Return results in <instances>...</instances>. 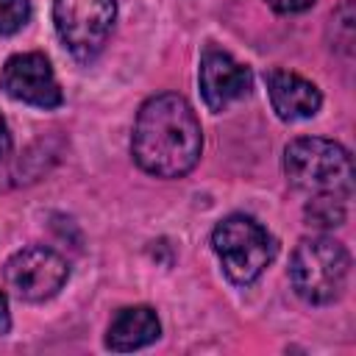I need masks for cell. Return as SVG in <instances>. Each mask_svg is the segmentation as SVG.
<instances>
[{
    "mask_svg": "<svg viewBox=\"0 0 356 356\" xmlns=\"http://www.w3.org/2000/svg\"><path fill=\"white\" fill-rule=\"evenodd\" d=\"M203 150V131L192 106L175 95L164 92L150 97L134 122L131 153L136 164L156 178L186 175Z\"/></svg>",
    "mask_w": 356,
    "mask_h": 356,
    "instance_id": "1",
    "label": "cell"
},
{
    "mask_svg": "<svg viewBox=\"0 0 356 356\" xmlns=\"http://www.w3.org/2000/svg\"><path fill=\"white\" fill-rule=\"evenodd\" d=\"M284 172L289 184L306 195H337L350 197L353 192V161L350 153L320 136H303L286 145Z\"/></svg>",
    "mask_w": 356,
    "mask_h": 356,
    "instance_id": "2",
    "label": "cell"
},
{
    "mask_svg": "<svg viewBox=\"0 0 356 356\" xmlns=\"http://www.w3.org/2000/svg\"><path fill=\"white\" fill-rule=\"evenodd\" d=\"M350 275L348 250L331 236H306L298 242L289 261V281L295 292L314 306L342 298Z\"/></svg>",
    "mask_w": 356,
    "mask_h": 356,
    "instance_id": "3",
    "label": "cell"
},
{
    "mask_svg": "<svg viewBox=\"0 0 356 356\" xmlns=\"http://www.w3.org/2000/svg\"><path fill=\"white\" fill-rule=\"evenodd\" d=\"M211 248L234 284H253L275 256V239L253 217L231 214L211 231Z\"/></svg>",
    "mask_w": 356,
    "mask_h": 356,
    "instance_id": "4",
    "label": "cell"
},
{
    "mask_svg": "<svg viewBox=\"0 0 356 356\" xmlns=\"http://www.w3.org/2000/svg\"><path fill=\"white\" fill-rule=\"evenodd\" d=\"M117 19V0H53V25L78 61H92Z\"/></svg>",
    "mask_w": 356,
    "mask_h": 356,
    "instance_id": "5",
    "label": "cell"
},
{
    "mask_svg": "<svg viewBox=\"0 0 356 356\" xmlns=\"http://www.w3.org/2000/svg\"><path fill=\"white\" fill-rule=\"evenodd\" d=\"M67 275H70L67 261L44 245L17 250L3 267L6 286L19 300H28V303H42L53 298L64 286Z\"/></svg>",
    "mask_w": 356,
    "mask_h": 356,
    "instance_id": "6",
    "label": "cell"
},
{
    "mask_svg": "<svg viewBox=\"0 0 356 356\" xmlns=\"http://www.w3.org/2000/svg\"><path fill=\"white\" fill-rule=\"evenodd\" d=\"M0 83L8 97L36 106V108H56L61 106V89L53 75L50 61L42 53H17L6 61Z\"/></svg>",
    "mask_w": 356,
    "mask_h": 356,
    "instance_id": "7",
    "label": "cell"
},
{
    "mask_svg": "<svg viewBox=\"0 0 356 356\" xmlns=\"http://www.w3.org/2000/svg\"><path fill=\"white\" fill-rule=\"evenodd\" d=\"M200 95L211 111H222L228 103L250 92V70L234 61L222 50H206L200 58Z\"/></svg>",
    "mask_w": 356,
    "mask_h": 356,
    "instance_id": "8",
    "label": "cell"
},
{
    "mask_svg": "<svg viewBox=\"0 0 356 356\" xmlns=\"http://www.w3.org/2000/svg\"><path fill=\"white\" fill-rule=\"evenodd\" d=\"M267 92H270L273 111L286 122L314 117L323 103L320 89L312 81L295 72H286V70H273L267 75Z\"/></svg>",
    "mask_w": 356,
    "mask_h": 356,
    "instance_id": "9",
    "label": "cell"
},
{
    "mask_svg": "<svg viewBox=\"0 0 356 356\" xmlns=\"http://www.w3.org/2000/svg\"><path fill=\"white\" fill-rule=\"evenodd\" d=\"M159 334H161V323L150 306H128V309H120L117 317L111 320L106 334V348L117 353L139 350L156 342Z\"/></svg>",
    "mask_w": 356,
    "mask_h": 356,
    "instance_id": "10",
    "label": "cell"
},
{
    "mask_svg": "<svg viewBox=\"0 0 356 356\" xmlns=\"http://www.w3.org/2000/svg\"><path fill=\"white\" fill-rule=\"evenodd\" d=\"M306 220L317 228H337L345 222V197L337 195H312L306 203Z\"/></svg>",
    "mask_w": 356,
    "mask_h": 356,
    "instance_id": "11",
    "label": "cell"
},
{
    "mask_svg": "<svg viewBox=\"0 0 356 356\" xmlns=\"http://www.w3.org/2000/svg\"><path fill=\"white\" fill-rule=\"evenodd\" d=\"M353 3L350 0H345L337 11H334V17H331V22H334V28H337V33H334V47L337 50H342L345 56H350L353 53Z\"/></svg>",
    "mask_w": 356,
    "mask_h": 356,
    "instance_id": "12",
    "label": "cell"
},
{
    "mask_svg": "<svg viewBox=\"0 0 356 356\" xmlns=\"http://www.w3.org/2000/svg\"><path fill=\"white\" fill-rule=\"evenodd\" d=\"M31 19L28 0H0V36L17 33Z\"/></svg>",
    "mask_w": 356,
    "mask_h": 356,
    "instance_id": "13",
    "label": "cell"
},
{
    "mask_svg": "<svg viewBox=\"0 0 356 356\" xmlns=\"http://www.w3.org/2000/svg\"><path fill=\"white\" fill-rule=\"evenodd\" d=\"M270 8H275L278 14H298L314 6V0H267Z\"/></svg>",
    "mask_w": 356,
    "mask_h": 356,
    "instance_id": "14",
    "label": "cell"
},
{
    "mask_svg": "<svg viewBox=\"0 0 356 356\" xmlns=\"http://www.w3.org/2000/svg\"><path fill=\"white\" fill-rule=\"evenodd\" d=\"M8 328H11V314H8V300H6V295L0 292V337H3V334H8Z\"/></svg>",
    "mask_w": 356,
    "mask_h": 356,
    "instance_id": "15",
    "label": "cell"
},
{
    "mask_svg": "<svg viewBox=\"0 0 356 356\" xmlns=\"http://www.w3.org/2000/svg\"><path fill=\"white\" fill-rule=\"evenodd\" d=\"M8 147H11V134H8V125H6V120L0 117V159L8 153Z\"/></svg>",
    "mask_w": 356,
    "mask_h": 356,
    "instance_id": "16",
    "label": "cell"
}]
</instances>
